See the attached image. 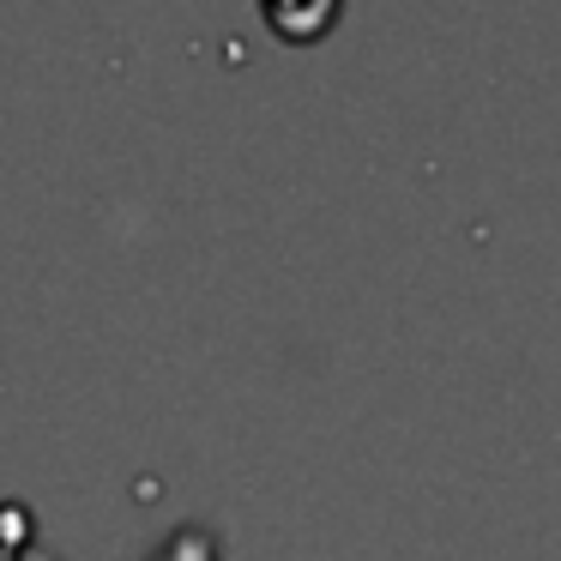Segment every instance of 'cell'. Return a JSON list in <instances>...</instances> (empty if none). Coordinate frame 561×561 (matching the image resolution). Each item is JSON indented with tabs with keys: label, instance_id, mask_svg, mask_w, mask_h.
Returning <instances> with one entry per match:
<instances>
[{
	"label": "cell",
	"instance_id": "obj_1",
	"mask_svg": "<svg viewBox=\"0 0 561 561\" xmlns=\"http://www.w3.org/2000/svg\"><path fill=\"white\" fill-rule=\"evenodd\" d=\"M260 13H266V25L284 43H314L332 31V19L344 13V0H260Z\"/></svg>",
	"mask_w": 561,
	"mask_h": 561
},
{
	"label": "cell",
	"instance_id": "obj_2",
	"mask_svg": "<svg viewBox=\"0 0 561 561\" xmlns=\"http://www.w3.org/2000/svg\"><path fill=\"white\" fill-rule=\"evenodd\" d=\"M146 561H224V543H218L211 525H175Z\"/></svg>",
	"mask_w": 561,
	"mask_h": 561
},
{
	"label": "cell",
	"instance_id": "obj_3",
	"mask_svg": "<svg viewBox=\"0 0 561 561\" xmlns=\"http://www.w3.org/2000/svg\"><path fill=\"white\" fill-rule=\"evenodd\" d=\"M0 561H55V556L37 543H13V549H0Z\"/></svg>",
	"mask_w": 561,
	"mask_h": 561
}]
</instances>
